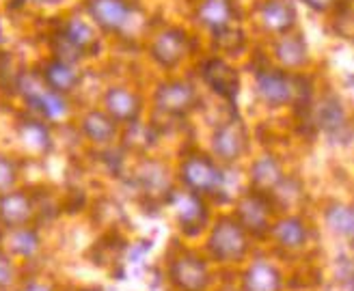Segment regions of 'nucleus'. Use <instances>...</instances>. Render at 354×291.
I'll return each mask as SVG.
<instances>
[{
    "label": "nucleus",
    "mask_w": 354,
    "mask_h": 291,
    "mask_svg": "<svg viewBox=\"0 0 354 291\" xmlns=\"http://www.w3.org/2000/svg\"><path fill=\"white\" fill-rule=\"evenodd\" d=\"M255 76V91L259 100L270 108L283 106H307L311 102V82L305 76L292 74L277 65L263 61L261 65L253 67Z\"/></svg>",
    "instance_id": "f257e3e1"
},
{
    "label": "nucleus",
    "mask_w": 354,
    "mask_h": 291,
    "mask_svg": "<svg viewBox=\"0 0 354 291\" xmlns=\"http://www.w3.org/2000/svg\"><path fill=\"white\" fill-rule=\"evenodd\" d=\"M13 91L24 100V104L41 119H61L67 115V100L65 95L52 91L39 76L37 67L20 69L13 84Z\"/></svg>",
    "instance_id": "f03ea898"
},
{
    "label": "nucleus",
    "mask_w": 354,
    "mask_h": 291,
    "mask_svg": "<svg viewBox=\"0 0 354 291\" xmlns=\"http://www.w3.org/2000/svg\"><path fill=\"white\" fill-rule=\"evenodd\" d=\"M84 11L104 35L126 37L136 22L138 7L134 0H84Z\"/></svg>",
    "instance_id": "7ed1b4c3"
},
{
    "label": "nucleus",
    "mask_w": 354,
    "mask_h": 291,
    "mask_svg": "<svg viewBox=\"0 0 354 291\" xmlns=\"http://www.w3.org/2000/svg\"><path fill=\"white\" fill-rule=\"evenodd\" d=\"M225 173L216 167V162L203 156V153H192L184 160L182 165V181L186 188L194 194H212L218 196L225 192Z\"/></svg>",
    "instance_id": "20e7f679"
},
{
    "label": "nucleus",
    "mask_w": 354,
    "mask_h": 291,
    "mask_svg": "<svg viewBox=\"0 0 354 291\" xmlns=\"http://www.w3.org/2000/svg\"><path fill=\"white\" fill-rule=\"evenodd\" d=\"M147 52L158 67L175 69L190 54V35L180 26H165L151 37Z\"/></svg>",
    "instance_id": "39448f33"
},
{
    "label": "nucleus",
    "mask_w": 354,
    "mask_h": 291,
    "mask_svg": "<svg viewBox=\"0 0 354 291\" xmlns=\"http://www.w3.org/2000/svg\"><path fill=\"white\" fill-rule=\"evenodd\" d=\"M207 248L221 263L240 261L246 248H249V244H246V231L236 218H221L209 233Z\"/></svg>",
    "instance_id": "423d86ee"
},
{
    "label": "nucleus",
    "mask_w": 354,
    "mask_h": 291,
    "mask_svg": "<svg viewBox=\"0 0 354 291\" xmlns=\"http://www.w3.org/2000/svg\"><path fill=\"white\" fill-rule=\"evenodd\" d=\"M257 28L268 37H281L296 28L298 11L292 0H259L253 11Z\"/></svg>",
    "instance_id": "0eeeda50"
},
{
    "label": "nucleus",
    "mask_w": 354,
    "mask_h": 291,
    "mask_svg": "<svg viewBox=\"0 0 354 291\" xmlns=\"http://www.w3.org/2000/svg\"><path fill=\"white\" fill-rule=\"evenodd\" d=\"M199 102L197 88L188 80H167L156 88L153 104L160 113L171 117H186Z\"/></svg>",
    "instance_id": "6e6552de"
},
{
    "label": "nucleus",
    "mask_w": 354,
    "mask_h": 291,
    "mask_svg": "<svg viewBox=\"0 0 354 291\" xmlns=\"http://www.w3.org/2000/svg\"><path fill=\"white\" fill-rule=\"evenodd\" d=\"M201 78L214 91V93L227 102H234L240 93V71L229 63L225 57H207L201 63Z\"/></svg>",
    "instance_id": "1a4fd4ad"
},
{
    "label": "nucleus",
    "mask_w": 354,
    "mask_h": 291,
    "mask_svg": "<svg viewBox=\"0 0 354 291\" xmlns=\"http://www.w3.org/2000/svg\"><path fill=\"white\" fill-rule=\"evenodd\" d=\"M192 20L209 35L234 26L238 24L236 0H197L192 9Z\"/></svg>",
    "instance_id": "9d476101"
},
{
    "label": "nucleus",
    "mask_w": 354,
    "mask_h": 291,
    "mask_svg": "<svg viewBox=\"0 0 354 291\" xmlns=\"http://www.w3.org/2000/svg\"><path fill=\"white\" fill-rule=\"evenodd\" d=\"M272 59L277 67L298 74L300 69L309 65V48L305 41V35L300 32H286L272 41Z\"/></svg>",
    "instance_id": "9b49d317"
},
{
    "label": "nucleus",
    "mask_w": 354,
    "mask_h": 291,
    "mask_svg": "<svg viewBox=\"0 0 354 291\" xmlns=\"http://www.w3.org/2000/svg\"><path fill=\"white\" fill-rule=\"evenodd\" d=\"M171 205L175 209L177 223H180L182 231L186 235H197L207 225V207L199 194L190 190L186 192H173L171 194Z\"/></svg>",
    "instance_id": "f8f14e48"
},
{
    "label": "nucleus",
    "mask_w": 354,
    "mask_h": 291,
    "mask_svg": "<svg viewBox=\"0 0 354 291\" xmlns=\"http://www.w3.org/2000/svg\"><path fill=\"white\" fill-rule=\"evenodd\" d=\"M212 151L223 162H236L246 151V130L238 119H232L216 127L212 136Z\"/></svg>",
    "instance_id": "ddd939ff"
},
{
    "label": "nucleus",
    "mask_w": 354,
    "mask_h": 291,
    "mask_svg": "<svg viewBox=\"0 0 354 291\" xmlns=\"http://www.w3.org/2000/svg\"><path fill=\"white\" fill-rule=\"evenodd\" d=\"M238 223L244 231L253 235H263L270 229V203L263 192L253 190L246 194L238 205Z\"/></svg>",
    "instance_id": "4468645a"
},
{
    "label": "nucleus",
    "mask_w": 354,
    "mask_h": 291,
    "mask_svg": "<svg viewBox=\"0 0 354 291\" xmlns=\"http://www.w3.org/2000/svg\"><path fill=\"white\" fill-rule=\"evenodd\" d=\"M37 71H39L41 80L52 91H57V93H61V95H69L82 82V74H80L78 65L63 63V61L52 59V57H48L46 61H41L39 67H37Z\"/></svg>",
    "instance_id": "2eb2a0df"
},
{
    "label": "nucleus",
    "mask_w": 354,
    "mask_h": 291,
    "mask_svg": "<svg viewBox=\"0 0 354 291\" xmlns=\"http://www.w3.org/2000/svg\"><path fill=\"white\" fill-rule=\"evenodd\" d=\"M104 106L117 123H134L143 111L140 95L128 86H111L104 95Z\"/></svg>",
    "instance_id": "dca6fc26"
},
{
    "label": "nucleus",
    "mask_w": 354,
    "mask_h": 291,
    "mask_svg": "<svg viewBox=\"0 0 354 291\" xmlns=\"http://www.w3.org/2000/svg\"><path fill=\"white\" fill-rule=\"evenodd\" d=\"M311 117L317 130H322L330 136H339L342 130H348V119H346V111L339 102L337 95L326 93L320 97L315 106H311Z\"/></svg>",
    "instance_id": "f3484780"
},
{
    "label": "nucleus",
    "mask_w": 354,
    "mask_h": 291,
    "mask_svg": "<svg viewBox=\"0 0 354 291\" xmlns=\"http://www.w3.org/2000/svg\"><path fill=\"white\" fill-rule=\"evenodd\" d=\"M32 214H35V205L26 192L11 190L0 196V223L7 229L28 225Z\"/></svg>",
    "instance_id": "a211bd4d"
},
{
    "label": "nucleus",
    "mask_w": 354,
    "mask_h": 291,
    "mask_svg": "<svg viewBox=\"0 0 354 291\" xmlns=\"http://www.w3.org/2000/svg\"><path fill=\"white\" fill-rule=\"evenodd\" d=\"M59 30L84 54V59L86 57H97L100 37H97L95 26L88 20H82V17H78V15L67 17V20L59 26Z\"/></svg>",
    "instance_id": "6ab92c4d"
},
{
    "label": "nucleus",
    "mask_w": 354,
    "mask_h": 291,
    "mask_svg": "<svg viewBox=\"0 0 354 291\" xmlns=\"http://www.w3.org/2000/svg\"><path fill=\"white\" fill-rule=\"evenodd\" d=\"M171 276L186 291H201L207 285V267L194 254H184L173 263Z\"/></svg>",
    "instance_id": "aec40b11"
},
{
    "label": "nucleus",
    "mask_w": 354,
    "mask_h": 291,
    "mask_svg": "<svg viewBox=\"0 0 354 291\" xmlns=\"http://www.w3.org/2000/svg\"><path fill=\"white\" fill-rule=\"evenodd\" d=\"M281 181H283V171H281L279 162L272 156H263V158L253 162V167H251L253 190L268 192V190H274Z\"/></svg>",
    "instance_id": "412c9836"
},
{
    "label": "nucleus",
    "mask_w": 354,
    "mask_h": 291,
    "mask_svg": "<svg viewBox=\"0 0 354 291\" xmlns=\"http://www.w3.org/2000/svg\"><path fill=\"white\" fill-rule=\"evenodd\" d=\"M209 37H212V48H214L218 57H240V54H244L246 46H249V39H246L244 30L238 24L223 28L214 35H209Z\"/></svg>",
    "instance_id": "4be33fe9"
},
{
    "label": "nucleus",
    "mask_w": 354,
    "mask_h": 291,
    "mask_svg": "<svg viewBox=\"0 0 354 291\" xmlns=\"http://www.w3.org/2000/svg\"><path fill=\"white\" fill-rule=\"evenodd\" d=\"M281 276L279 272L266 261H255L244 276L246 291H279Z\"/></svg>",
    "instance_id": "5701e85b"
},
{
    "label": "nucleus",
    "mask_w": 354,
    "mask_h": 291,
    "mask_svg": "<svg viewBox=\"0 0 354 291\" xmlns=\"http://www.w3.org/2000/svg\"><path fill=\"white\" fill-rule=\"evenodd\" d=\"M82 130L93 142H111L117 134V121L109 113L91 111L82 119Z\"/></svg>",
    "instance_id": "b1692460"
},
{
    "label": "nucleus",
    "mask_w": 354,
    "mask_h": 291,
    "mask_svg": "<svg viewBox=\"0 0 354 291\" xmlns=\"http://www.w3.org/2000/svg\"><path fill=\"white\" fill-rule=\"evenodd\" d=\"M20 138L26 144V149L37 151V153H48L52 147V138L48 127L39 119H26L20 125Z\"/></svg>",
    "instance_id": "393cba45"
},
{
    "label": "nucleus",
    "mask_w": 354,
    "mask_h": 291,
    "mask_svg": "<svg viewBox=\"0 0 354 291\" xmlns=\"http://www.w3.org/2000/svg\"><path fill=\"white\" fill-rule=\"evenodd\" d=\"M274 238L286 248H300L307 242V227L300 218H286L274 227Z\"/></svg>",
    "instance_id": "a878e982"
},
{
    "label": "nucleus",
    "mask_w": 354,
    "mask_h": 291,
    "mask_svg": "<svg viewBox=\"0 0 354 291\" xmlns=\"http://www.w3.org/2000/svg\"><path fill=\"white\" fill-rule=\"evenodd\" d=\"M9 248L13 252H17V254H22V257H30V254L39 248L37 233H35L32 229H28L26 225L11 229V233H9Z\"/></svg>",
    "instance_id": "bb28decb"
},
{
    "label": "nucleus",
    "mask_w": 354,
    "mask_h": 291,
    "mask_svg": "<svg viewBox=\"0 0 354 291\" xmlns=\"http://www.w3.org/2000/svg\"><path fill=\"white\" fill-rule=\"evenodd\" d=\"M326 225L339 235H348L352 233V227H354V216H352V209L348 205H342V203H335L326 209Z\"/></svg>",
    "instance_id": "cd10ccee"
},
{
    "label": "nucleus",
    "mask_w": 354,
    "mask_h": 291,
    "mask_svg": "<svg viewBox=\"0 0 354 291\" xmlns=\"http://www.w3.org/2000/svg\"><path fill=\"white\" fill-rule=\"evenodd\" d=\"M333 26L335 32L339 35L344 39H350V32H352V20H350V0H342V3L335 7L333 11Z\"/></svg>",
    "instance_id": "c85d7f7f"
},
{
    "label": "nucleus",
    "mask_w": 354,
    "mask_h": 291,
    "mask_svg": "<svg viewBox=\"0 0 354 291\" xmlns=\"http://www.w3.org/2000/svg\"><path fill=\"white\" fill-rule=\"evenodd\" d=\"M17 165L7 158V156H0V196L15 190V184H17Z\"/></svg>",
    "instance_id": "c756f323"
},
{
    "label": "nucleus",
    "mask_w": 354,
    "mask_h": 291,
    "mask_svg": "<svg viewBox=\"0 0 354 291\" xmlns=\"http://www.w3.org/2000/svg\"><path fill=\"white\" fill-rule=\"evenodd\" d=\"M339 3L342 0H303V5L315 13H330Z\"/></svg>",
    "instance_id": "7c9ffc66"
},
{
    "label": "nucleus",
    "mask_w": 354,
    "mask_h": 291,
    "mask_svg": "<svg viewBox=\"0 0 354 291\" xmlns=\"http://www.w3.org/2000/svg\"><path fill=\"white\" fill-rule=\"evenodd\" d=\"M11 281V263L7 261V257L0 254V285H7Z\"/></svg>",
    "instance_id": "2f4dec72"
},
{
    "label": "nucleus",
    "mask_w": 354,
    "mask_h": 291,
    "mask_svg": "<svg viewBox=\"0 0 354 291\" xmlns=\"http://www.w3.org/2000/svg\"><path fill=\"white\" fill-rule=\"evenodd\" d=\"M24 291H52L50 287H46V285H28Z\"/></svg>",
    "instance_id": "473e14b6"
}]
</instances>
